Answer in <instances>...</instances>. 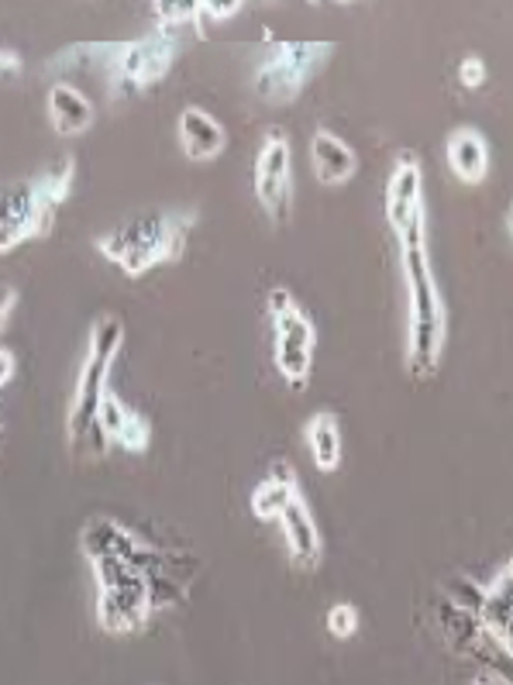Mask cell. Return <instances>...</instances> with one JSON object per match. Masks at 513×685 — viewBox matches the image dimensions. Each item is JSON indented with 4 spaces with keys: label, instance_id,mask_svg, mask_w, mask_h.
<instances>
[{
    "label": "cell",
    "instance_id": "obj_1",
    "mask_svg": "<svg viewBox=\"0 0 513 685\" xmlns=\"http://www.w3.org/2000/svg\"><path fill=\"white\" fill-rule=\"evenodd\" d=\"M121 345H125V324L117 317H101L90 331V351L76 382V397L66 417V438H70V452L73 459H104L107 452V438L97 424V410L107 393V372L117 359Z\"/></svg>",
    "mask_w": 513,
    "mask_h": 685
},
{
    "label": "cell",
    "instance_id": "obj_2",
    "mask_svg": "<svg viewBox=\"0 0 513 685\" xmlns=\"http://www.w3.org/2000/svg\"><path fill=\"white\" fill-rule=\"evenodd\" d=\"M193 228V214H172V211H145L128 218L107 231L97 249L121 265V273L142 276L159 262H172L184 255L187 238Z\"/></svg>",
    "mask_w": 513,
    "mask_h": 685
},
{
    "label": "cell",
    "instance_id": "obj_3",
    "mask_svg": "<svg viewBox=\"0 0 513 685\" xmlns=\"http://www.w3.org/2000/svg\"><path fill=\"white\" fill-rule=\"evenodd\" d=\"M73 183V162L42 172L35 180H18L0 187V252L18 249L28 238L52 231L55 211L66 203Z\"/></svg>",
    "mask_w": 513,
    "mask_h": 685
},
{
    "label": "cell",
    "instance_id": "obj_4",
    "mask_svg": "<svg viewBox=\"0 0 513 685\" xmlns=\"http://www.w3.org/2000/svg\"><path fill=\"white\" fill-rule=\"evenodd\" d=\"M404 273L410 289V372L425 379L438 369L444 345V307L425 245H404Z\"/></svg>",
    "mask_w": 513,
    "mask_h": 685
},
{
    "label": "cell",
    "instance_id": "obj_5",
    "mask_svg": "<svg viewBox=\"0 0 513 685\" xmlns=\"http://www.w3.org/2000/svg\"><path fill=\"white\" fill-rule=\"evenodd\" d=\"M176 49H179V39L172 35V24H163L159 32H153L148 39H138L132 45L114 49L117 52L111 59L114 97H132V94L142 91V86L163 80L172 66Z\"/></svg>",
    "mask_w": 513,
    "mask_h": 685
},
{
    "label": "cell",
    "instance_id": "obj_6",
    "mask_svg": "<svg viewBox=\"0 0 513 685\" xmlns=\"http://www.w3.org/2000/svg\"><path fill=\"white\" fill-rule=\"evenodd\" d=\"M324 52H331V45H311V42L280 45V52L255 73V94L276 104L293 101L304 80L324 63Z\"/></svg>",
    "mask_w": 513,
    "mask_h": 685
},
{
    "label": "cell",
    "instance_id": "obj_7",
    "mask_svg": "<svg viewBox=\"0 0 513 685\" xmlns=\"http://www.w3.org/2000/svg\"><path fill=\"white\" fill-rule=\"evenodd\" d=\"M255 193L276 224L290 221V138L283 128H269L255 159Z\"/></svg>",
    "mask_w": 513,
    "mask_h": 685
},
{
    "label": "cell",
    "instance_id": "obj_8",
    "mask_svg": "<svg viewBox=\"0 0 513 685\" xmlns=\"http://www.w3.org/2000/svg\"><path fill=\"white\" fill-rule=\"evenodd\" d=\"M276 366L293 390H304L314 362V324L307 320V314L293 307L283 317H276Z\"/></svg>",
    "mask_w": 513,
    "mask_h": 685
},
{
    "label": "cell",
    "instance_id": "obj_9",
    "mask_svg": "<svg viewBox=\"0 0 513 685\" xmlns=\"http://www.w3.org/2000/svg\"><path fill=\"white\" fill-rule=\"evenodd\" d=\"M153 603H148V586H121V589H101L97 600V623L107 634H135L142 631Z\"/></svg>",
    "mask_w": 513,
    "mask_h": 685
},
{
    "label": "cell",
    "instance_id": "obj_10",
    "mask_svg": "<svg viewBox=\"0 0 513 685\" xmlns=\"http://www.w3.org/2000/svg\"><path fill=\"white\" fill-rule=\"evenodd\" d=\"M280 524L286 530L290 558H293L296 569H317V561H321V534H317V524H314L311 510L304 506V499L293 496L290 506L280 514Z\"/></svg>",
    "mask_w": 513,
    "mask_h": 685
},
{
    "label": "cell",
    "instance_id": "obj_11",
    "mask_svg": "<svg viewBox=\"0 0 513 685\" xmlns=\"http://www.w3.org/2000/svg\"><path fill=\"white\" fill-rule=\"evenodd\" d=\"M179 145H184L187 159L193 162H207L224 152L228 145V131L200 107H187L179 114Z\"/></svg>",
    "mask_w": 513,
    "mask_h": 685
},
{
    "label": "cell",
    "instance_id": "obj_12",
    "mask_svg": "<svg viewBox=\"0 0 513 685\" xmlns=\"http://www.w3.org/2000/svg\"><path fill=\"white\" fill-rule=\"evenodd\" d=\"M49 117L59 135H83L94 128V104L73 83H55L49 91Z\"/></svg>",
    "mask_w": 513,
    "mask_h": 685
},
{
    "label": "cell",
    "instance_id": "obj_13",
    "mask_svg": "<svg viewBox=\"0 0 513 685\" xmlns=\"http://www.w3.org/2000/svg\"><path fill=\"white\" fill-rule=\"evenodd\" d=\"M311 159H314V172L324 187H342L345 180H352L355 172V152L327 128L314 131L311 141Z\"/></svg>",
    "mask_w": 513,
    "mask_h": 685
},
{
    "label": "cell",
    "instance_id": "obj_14",
    "mask_svg": "<svg viewBox=\"0 0 513 685\" xmlns=\"http://www.w3.org/2000/svg\"><path fill=\"white\" fill-rule=\"evenodd\" d=\"M417 207H420V166L413 162L410 152H404L394 180H389V190H386V211H389V224H394V231H400L413 218Z\"/></svg>",
    "mask_w": 513,
    "mask_h": 685
},
{
    "label": "cell",
    "instance_id": "obj_15",
    "mask_svg": "<svg viewBox=\"0 0 513 685\" xmlns=\"http://www.w3.org/2000/svg\"><path fill=\"white\" fill-rule=\"evenodd\" d=\"M448 162H451V169H456V176L462 183H482L486 180V169H490L486 141H482V135L472 131V128L456 131L448 141Z\"/></svg>",
    "mask_w": 513,
    "mask_h": 685
},
{
    "label": "cell",
    "instance_id": "obj_16",
    "mask_svg": "<svg viewBox=\"0 0 513 685\" xmlns=\"http://www.w3.org/2000/svg\"><path fill=\"white\" fill-rule=\"evenodd\" d=\"M142 541L128 527H121L114 520H90L80 534V548L83 555L94 561V558H104V555H117V558H128Z\"/></svg>",
    "mask_w": 513,
    "mask_h": 685
},
{
    "label": "cell",
    "instance_id": "obj_17",
    "mask_svg": "<svg viewBox=\"0 0 513 685\" xmlns=\"http://www.w3.org/2000/svg\"><path fill=\"white\" fill-rule=\"evenodd\" d=\"M311 459L321 472H335L342 465V431L327 413H317L314 424L307 428Z\"/></svg>",
    "mask_w": 513,
    "mask_h": 685
},
{
    "label": "cell",
    "instance_id": "obj_18",
    "mask_svg": "<svg viewBox=\"0 0 513 685\" xmlns=\"http://www.w3.org/2000/svg\"><path fill=\"white\" fill-rule=\"evenodd\" d=\"M438 620H441V631H444L448 644L456 647L459 654H469V647H472L475 637L482 634V620H479L472 610H465V607H459V603H451V600L441 603Z\"/></svg>",
    "mask_w": 513,
    "mask_h": 685
},
{
    "label": "cell",
    "instance_id": "obj_19",
    "mask_svg": "<svg viewBox=\"0 0 513 685\" xmlns=\"http://www.w3.org/2000/svg\"><path fill=\"white\" fill-rule=\"evenodd\" d=\"M293 496H296V486L265 479V483L252 493V514H255L259 520H280V514L286 510Z\"/></svg>",
    "mask_w": 513,
    "mask_h": 685
},
{
    "label": "cell",
    "instance_id": "obj_20",
    "mask_svg": "<svg viewBox=\"0 0 513 685\" xmlns=\"http://www.w3.org/2000/svg\"><path fill=\"white\" fill-rule=\"evenodd\" d=\"M128 417H132V407H125V403H121V400L107 390L104 400H101V410H97V424H101L104 438H107V441H117L121 431H125V424H128Z\"/></svg>",
    "mask_w": 513,
    "mask_h": 685
},
{
    "label": "cell",
    "instance_id": "obj_21",
    "mask_svg": "<svg viewBox=\"0 0 513 685\" xmlns=\"http://www.w3.org/2000/svg\"><path fill=\"white\" fill-rule=\"evenodd\" d=\"M203 0H153V11L163 24H184L200 18Z\"/></svg>",
    "mask_w": 513,
    "mask_h": 685
},
{
    "label": "cell",
    "instance_id": "obj_22",
    "mask_svg": "<svg viewBox=\"0 0 513 685\" xmlns=\"http://www.w3.org/2000/svg\"><path fill=\"white\" fill-rule=\"evenodd\" d=\"M148 441H153V424H148L142 413L132 410V417H128L125 431H121L117 444H121V449H125V452H145V449H148Z\"/></svg>",
    "mask_w": 513,
    "mask_h": 685
},
{
    "label": "cell",
    "instance_id": "obj_23",
    "mask_svg": "<svg viewBox=\"0 0 513 685\" xmlns=\"http://www.w3.org/2000/svg\"><path fill=\"white\" fill-rule=\"evenodd\" d=\"M448 600H451V603H459V607H465V610H472V613L479 616L482 603H486V589H479V586L469 582V579H459V582H451V586H448Z\"/></svg>",
    "mask_w": 513,
    "mask_h": 685
},
{
    "label": "cell",
    "instance_id": "obj_24",
    "mask_svg": "<svg viewBox=\"0 0 513 685\" xmlns=\"http://www.w3.org/2000/svg\"><path fill=\"white\" fill-rule=\"evenodd\" d=\"M327 631L335 634L338 641L352 637V634L358 631V613H355V607H348V603L331 607V613H327Z\"/></svg>",
    "mask_w": 513,
    "mask_h": 685
},
{
    "label": "cell",
    "instance_id": "obj_25",
    "mask_svg": "<svg viewBox=\"0 0 513 685\" xmlns=\"http://www.w3.org/2000/svg\"><path fill=\"white\" fill-rule=\"evenodd\" d=\"M241 4H245V0H203L200 14H207L210 21H224V18H231Z\"/></svg>",
    "mask_w": 513,
    "mask_h": 685
},
{
    "label": "cell",
    "instance_id": "obj_26",
    "mask_svg": "<svg viewBox=\"0 0 513 685\" xmlns=\"http://www.w3.org/2000/svg\"><path fill=\"white\" fill-rule=\"evenodd\" d=\"M459 80L469 86V91H475V86H482V80H486V66L479 63L475 55L462 59V70H459Z\"/></svg>",
    "mask_w": 513,
    "mask_h": 685
},
{
    "label": "cell",
    "instance_id": "obj_27",
    "mask_svg": "<svg viewBox=\"0 0 513 685\" xmlns=\"http://www.w3.org/2000/svg\"><path fill=\"white\" fill-rule=\"evenodd\" d=\"M296 304H293V296H290V289H283V286H276L273 293H269V314H273V320L276 317H283L286 310H293Z\"/></svg>",
    "mask_w": 513,
    "mask_h": 685
},
{
    "label": "cell",
    "instance_id": "obj_28",
    "mask_svg": "<svg viewBox=\"0 0 513 685\" xmlns=\"http://www.w3.org/2000/svg\"><path fill=\"white\" fill-rule=\"evenodd\" d=\"M14 307H18V293H14L11 286H0V331H4V327H8Z\"/></svg>",
    "mask_w": 513,
    "mask_h": 685
},
{
    "label": "cell",
    "instance_id": "obj_29",
    "mask_svg": "<svg viewBox=\"0 0 513 685\" xmlns=\"http://www.w3.org/2000/svg\"><path fill=\"white\" fill-rule=\"evenodd\" d=\"M14 351L11 348H0V386H8L14 379Z\"/></svg>",
    "mask_w": 513,
    "mask_h": 685
},
{
    "label": "cell",
    "instance_id": "obj_30",
    "mask_svg": "<svg viewBox=\"0 0 513 685\" xmlns=\"http://www.w3.org/2000/svg\"><path fill=\"white\" fill-rule=\"evenodd\" d=\"M18 70H21V55H18V52H8V49H0V76L18 73Z\"/></svg>",
    "mask_w": 513,
    "mask_h": 685
},
{
    "label": "cell",
    "instance_id": "obj_31",
    "mask_svg": "<svg viewBox=\"0 0 513 685\" xmlns=\"http://www.w3.org/2000/svg\"><path fill=\"white\" fill-rule=\"evenodd\" d=\"M269 479H276V483H286V486H296V475L286 462H276L273 472H269Z\"/></svg>",
    "mask_w": 513,
    "mask_h": 685
},
{
    "label": "cell",
    "instance_id": "obj_32",
    "mask_svg": "<svg viewBox=\"0 0 513 685\" xmlns=\"http://www.w3.org/2000/svg\"><path fill=\"white\" fill-rule=\"evenodd\" d=\"M506 572H513V558H510V565H506Z\"/></svg>",
    "mask_w": 513,
    "mask_h": 685
},
{
    "label": "cell",
    "instance_id": "obj_33",
    "mask_svg": "<svg viewBox=\"0 0 513 685\" xmlns=\"http://www.w3.org/2000/svg\"><path fill=\"white\" fill-rule=\"evenodd\" d=\"M510 228H513V218H510Z\"/></svg>",
    "mask_w": 513,
    "mask_h": 685
}]
</instances>
